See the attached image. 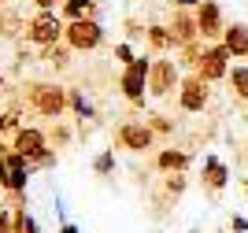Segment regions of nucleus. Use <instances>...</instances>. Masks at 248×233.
<instances>
[{"label":"nucleus","instance_id":"f257e3e1","mask_svg":"<svg viewBox=\"0 0 248 233\" xmlns=\"http://www.w3.org/2000/svg\"><path fill=\"white\" fill-rule=\"evenodd\" d=\"M230 52L222 48V45H215V48H204L200 52V60H197V74L204 81H215V78H226L230 74Z\"/></svg>","mask_w":248,"mask_h":233},{"label":"nucleus","instance_id":"f03ea898","mask_svg":"<svg viewBox=\"0 0 248 233\" xmlns=\"http://www.w3.org/2000/svg\"><path fill=\"white\" fill-rule=\"evenodd\" d=\"M0 182H4V189H15V193L26 185V159L19 152L0 155Z\"/></svg>","mask_w":248,"mask_h":233},{"label":"nucleus","instance_id":"7ed1b4c3","mask_svg":"<svg viewBox=\"0 0 248 233\" xmlns=\"http://www.w3.org/2000/svg\"><path fill=\"white\" fill-rule=\"evenodd\" d=\"M104 37V30L96 22L82 19V22H71V30H67V41H71V48H96Z\"/></svg>","mask_w":248,"mask_h":233},{"label":"nucleus","instance_id":"20e7f679","mask_svg":"<svg viewBox=\"0 0 248 233\" xmlns=\"http://www.w3.org/2000/svg\"><path fill=\"white\" fill-rule=\"evenodd\" d=\"M30 100L41 115H60L63 111V89L60 85H33Z\"/></svg>","mask_w":248,"mask_h":233},{"label":"nucleus","instance_id":"39448f33","mask_svg":"<svg viewBox=\"0 0 248 233\" xmlns=\"http://www.w3.org/2000/svg\"><path fill=\"white\" fill-rule=\"evenodd\" d=\"M174 81H178V71H174V63L159 60V63H152V67H148V85H152V93H155V96H167Z\"/></svg>","mask_w":248,"mask_h":233},{"label":"nucleus","instance_id":"423d86ee","mask_svg":"<svg viewBox=\"0 0 248 233\" xmlns=\"http://www.w3.org/2000/svg\"><path fill=\"white\" fill-rule=\"evenodd\" d=\"M204 104H207V81L200 74L186 78V85H182V108L186 111H204Z\"/></svg>","mask_w":248,"mask_h":233},{"label":"nucleus","instance_id":"0eeeda50","mask_svg":"<svg viewBox=\"0 0 248 233\" xmlns=\"http://www.w3.org/2000/svg\"><path fill=\"white\" fill-rule=\"evenodd\" d=\"M30 37L37 41V45H56V37H63L60 19H52L48 11H41V15L30 22Z\"/></svg>","mask_w":248,"mask_h":233},{"label":"nucleus","instance_id":"6e6552de","mask_svg":"<svg viewBox=\"0 0 248 233\" xmlns=\"http://www.w3.org/2000/svg\"><path fill=\"white\" fill-rule=\"evenodd\" d=\"M145 78H148V63H145V60H134L130 67H126V74H123V93L130 96V100H141V93H145Z\"/></svg>","mask_w":248,"mask_h":233},{"label":"nucleus","instance_id":"1a4fd4ad","mask_svg":"<svg viewBox=\"0 0 248 233\" xmlns=\"http://www.w3.org/2000/svg\"><path fill=\"white\" fill-rule=\"evenodd\" d=\"M119 141L126 148H134V152H145L148 144H152V130L148 126H137V122H126L123 130H119Z\"/></svg>","mask_w":248,"mask_h":233},{"label":"nucleus","instance_id":"9d476101","mask_svg":"<svg viewBox=\"0 0 248 233\" xmlns=\"http://www.w3.org/2000/svg\"><path fill=\"white\" fill-rule=\"evenodd\" d=\"M197 26L204 37H215L218 30H222V15H218V4H211V0H204L197 11Z\"/></svg>","mask_w":248,"mask_h":233},{"label":"nucleus","instance_id":"9b49d317","mask_svg":"<svg viewBox=\"0 0 248 233\" xmlns=\"http://www.w3.org/2000/svg\"><path fill=\"white\" fill-rule=\"evenodd\" d=\"M226 182H230L226 167H222L215 155H207V159H204V185H207V193H222Z\"/></svg>","mask_w":248,"mask_h":233},{"label":"nucleus","instance_id":"f8f14e48","mask_svg":"<svg viewBox=\"0 0 248 233\" xmlns=\"http://www.w3.org/2000/svg\"><path fill=\"white\" fill-rule=\"evenodd\" d=\"M15 152L22 155V159H33V155L45 152V137L37 130H22L19 137H15Z\"/></svg>","mask_w":248,"mask_h":233},{"label":"nucleus","instance_id":"ddd939ff","mask_svg":"<svg viewBox=\"0 0 248 233\" xmlns=\"http://www.w3.org/2000/svg\"><path fill=\"white\" fill-rule=\"evenodd\" d=\"M222 48L230 52V56H248V26H230L226 37H222Z\"/></svg>","mask_w":248,"mask_h":233},{"label":"nucleus","instance_id":"4468645a","mask_svg":"<svg viewBox=\"0 0 248 233\" xmlns=\"http://www.w3.org/2000/svg\"><path fill=\"white\" fill-rule=\"evenodd\" d=\"M226 78L233 85V93H237V100H248V67H233Z\"/></svg>","mask_w":248,"mask_h":233},{"label":"nucleus","instance_id":"2eb2a0df","mask_svg":"<svg viewBox=\"0 0 248 233\" xmlns=\"http://www.w3.org/2000/svg\"><path fill=\"white\" fill-rule=\"evenodd\" d=\"M63 11H67V19H74V22H82L89 11H93V0H67L63 4Z\"/></svg>","mask_w":248,"mask_h":233},{"label":"nucleus","instance_id":"dca6fc26","mask_svg":"<svg viewBox=\"0 0 248 233\" xmlns=\"http://www.w3.org/2000/svg\"><path fill=\"white\" fill-rule=\"evenodd\" d=\"M186 163H189V155L186 152H174V148L159 155V167H163V171H186Z\"/></svg>","mask_w":248,"mask_h":233},{"label":"nucleus","instance_id":"f3484780","mask_svg":"<svg viewBox=\"0 0 248 233\" xmlns=\"http://www.w3.org/2000/svg\"><path fill=\"white\" fill-rule=\"evenodd\" d=\"M148 41H152L155 48H170V45H174V37H170L163 26H152V30H148Z\"/></svg>","mask_w":248,"mask_h":233},{"label":"nucleus","instance_id":"a211bd4d","mask_svg":"<svg viewBox=\"0 0 248 233\" xmlns=\"http://www.w3.org/2000/svg\"><path fill=\"white\" fill-rule=\"evenodd\" d=\"M48 60L56 63V67H67V56H63V52L56 48V45H52V48H48Z\"/></svg>","mask_w":248,"mask_h":233},{"label":"nucleus","instance_id":"6ab92c4d","mask_svg":"<svg viewBox=\"0 0 248 233\" xmlns=\"http://www.w3.org/2000/svg\"><path fill=\"white\" fill-rule=\"evenodd\" d=\"M167 189H170V193H182V189H186V178H170V182H167Z\"/></svg>","mask_w":248,"mask_h":233},{"label":"nucleus","instance_id":"aec40b11","mask_svg":"<svg viewBox=\"0 0 248 233\" xmlns=\"http://www.w3.org/2000/svg\"><path fill=\"white\" fill-rule=\"evenodd\" d=\"M230 226H233V233H245V230H248V222L241 218V215H233V218H230Z\"/></svg>","mask_w":248,"mask_h":233},{"label":"nucleus","instance_id":"412c9836","mask_svg":"<svg viewBox=\"0 0 248 233\" xmlns=\"http://www.w3.org/2000/svg\"><path fill=\"white\" fill-rule=\"evenodd\" d=\"M96 171H100V174L111 171V155H100V159H96Z\"/></svg>","mask_w":248,"mask_h":233},{"label":"nucleus","instance_id":"4be33fe9","mask_svg":"<svg viewBox=\"0 0 248 233\" xmlns=\"http://www.w3.org/2000/svg\"><path fill=\"white\" fill-rule=\"evenodd\" d=\"M115 52H119V60H126V63H134V56H130V48H126V45H119V48H115Z\"/></svg>","mask_w":248,"mask_h":233},{"label":"nucleus","instance_id":"5701e85b","mask_svg":"<svg viewBox=\"0 0 248 233\" xmlns=\"http://www.w3.org/2000/svg\"><path fill=\"white\" fill-rule=\"evenodd\" d=\"M0 233H11V226H8V211H0Z\"/></svg>","mask_w":248,"mask_h":233},{"label":"nucleus","instance_id":"b1692460","mask_svg":"<svg viewBox=\"0 0 248 233\" xmlns=\"http://www.w3.org/2000/svg\"><path fill=\"white\" fill-rule=\"evenodd\" d=\"M178 8H189V4H200V0H174Z\"/></svg>","mask_w":248,"mask_h":233},{"label":"nucleus","instance_id":"393cba45","mask_svg":"<svg viewBox=\"0 0 248 233\" xmlns=\"http://www.w3.org/2000/svg\"><path fill=\"white\" fill-rule=\"evenodd\" d=\"M52 4H56V0H37V8H45V11H48Z\"/></svg>","mask_w":248,"mask_h":233},{"label":"nucleus","instance_id":"a878e982","mask_svg":"<svg viewBox=\"0 0 248 233\" xmlns=\"http://www.w3.org/2000/svg\"><path fill=\"white\" fill-rule=\"evenodd\" d=\"M63 233H78V230H74V226H63Z\"/></svg>","mask_w":248,"mask_h":233},{"label":"nucleus","instance_id":"bb28decb","mask_svg":"<svg viewBox=\"0 0 248 233\" xmlns=\"http://www.w3.org/2000/svg\"><path fill=\"white\" fill-rule=\"evenodd\" d=\"M245 189H248V182H245Z\"/></svg>","mask_w":248,"mask_h":233},{"label":"nucleus","instance_id":"cd10ccee","mask_svg":"<svg viewBox=\"0 0 248 233\" xmlns=\"http://www.w3.org/2000/svg\"><path fill=\"white\" fill-rule=\"evenodd\" d=\"M0 85H4V81H0Z\"/></svg>","mask_w":248,"mask_h":233}]
</instances>
